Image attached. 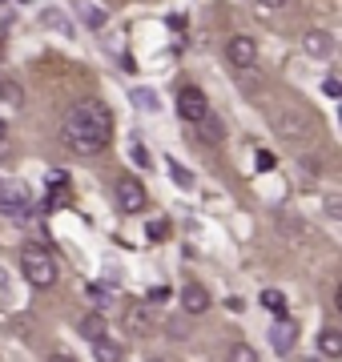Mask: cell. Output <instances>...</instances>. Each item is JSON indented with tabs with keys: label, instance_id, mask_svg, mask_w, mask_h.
Masks as SVG:
<instances>
[{
	"label": "cell",
	"instance_id": "obj_27",
	"mask_svg": "<svg viewBox=\"0 0 342 362\" xmlns=\"http://www.w3.org/2000/svg\"><path fill=\"white\" fill-rule=\"evenodd\" d=\"M170 173H173V181H182V185H189V181H194V177H189V169H182V165H173Z\"/></svg>",
	"mask_w": 342,
	"mask_h": 362
},
{
	"label": "cell",
	"instance_id": "obj_1",
	"mask_svg": "<svg viewBox=\"0 0 342 362\" xmlns=\"http://www.w3.org/2000/svg\"><path fill=\"white\" fill-rule=\"evenodd\" d=\"M61 141L69 153L77 157H97L101 149H109L113 141V113L101 97H85L65 113L61 121Z\"/></svg>",
	"mask_w": 342,
	"mask_h": 362
},
{
	"label": "cell",
	"instance_id": "obj_14",
	"mask_svg": "<svg viewBox=\"0 0 342 362\" xmlns=\"http://www.w3.org/2000/svg\"><path fill=\"white\" fill-rule=\"evenodd\" d=\"M93 358L97 362H121V346L113 342V338H93Z\"/></svg>",
	"mask_w": 342,
	"mask_h": 362
},
{
	"label": "cell",
	"instance_id": "obj_24",
	"mask_svg": "<svg viewBox=\"0 0 342 362\" xmlns=\"http://www.w3.org/2000/svg\"><path fill=\"white\" fill-rule=\"evenodd\" d=\"M326 214H330V218H338V214H342V202H338V194H326Z\"/></svg>",
	"mask_w": 342,
	"mask_h": 362
},
{
	"label": "cell",
	"instance_id": "obj_31",
	"mask_svg": "<svg viewBox=\"0 0 342 362\" xmlns=\"http://www.w3.org/2000/svg\"><path fill=\"white\" fill-rule=\"evenodd\" d=\"M49 362H77V358H73V354H53Z\"/></svg>",
	"mask_w": 342,
	"mask_h": 362
},
{
	"label": "cell",
	"instance_id": "obj_26",
	"mask_svg": "<svg viewBox=\"0 0 342 362\" xmlns=\"http://www.w3.org/2000/svg\"><path fill=\"white\" fill-rule=\"evenodd\" d=\"M89 294H93V302H97V306H105V302H109L105 286H89Z\"/></svg>",
	"mask_w": 342,
	"mask_h": 362
},
{
	"label": "cell",
	"instance_id": "obj_17",
	"mask_svg": "<svg viewBox=\"0 0 342 362\" xmlns=\"http://www.w3.org/2000/svg\"><path fill=\"white\" fill-rule=\"evenodd\" d=\"M262 306H266V310H274L278 318H282V314H286V298L278 294V290H262Z\"/></svg>",
	"mask_w": 342,
	"mask_h": 362
},
{
	"label": "cell",
	"instance_id": "obj_22",
	"mask_svg": "<svg viewBox=\"0 0 342 362\" xmlns=\"http://www.w3.org/2000/svg\"><path fill=\"white\" fill-rule=\"evenodd\" d=\"M133 101H137V109H149V113L158 109V97H153L149 89H137V93H133Z\"/></svg>",
	"mask_w": 342,
	"mask_h": 362
},
{
	"label": "cell",
	"instance_id": "obj_28",
	"mask_svg": "<svg viewBox=\"0 0 342 362\" xmlns=\"http://www.w3.org/2000/svg\"><path fill=\"white\" fill-rule=\"evenodd\" d=\"M133 157H137V165H149V153H145L141 145H133Z\"/></svg>",
	"mask_w": 342,
	"mask_h": 362
},
{
	"label": "cell",
	"instance_id": "obj_32",
	"mask_svg": "<svg viewBox=\"0 0 342 362\" xmlns=\"http://www.w3.org/2000/svg\"><path fill=\"white\" fill-rule=\"evenodd\" d=\"M4 290H8V274L0 270V294H4Z\"/></svg>",
	"mask_w": 342,
	"mask_h": 362
},
{
	"label": "cell",
	"instance_id": "obj_30",
	"mask_svg": "<svg viewBox=\"0 0 342 362\" xmlns=\"http://www.w3.org/2000/svg\"><path fill=\"white\" fill-rule=\"evenodd\" d=\"M258 4H262V8H286L290 0H258Z\"/></svg>",
	"mask_w": 342,
	"mask_h": 362
},
{
	"label": "cell",
	"instance_id": "obj_23",
	"mask_svg": "<svg viewBox=\"0 0 342 362\" xmlns=\"http://www.w3.org/2000/svg\"><path fill=\"white\" fill-rule=\"evenodd\" d=\"M45 21H49V25H57L61 33H65V37H73V28H69V21H65L61 13H53V8H49V13H45Z\"/></svg>",
	"mask_w": 342,
	"mask_h": 362
},
{
	"label": "cell",
	"instance_id": "obj_16",
	"mask_svg": "<svg viewBox=\"0 0 342 362\" xmlns=\"http://www.w3.org/2000/svg\"><path fill=\"white\" fill-rule=\"evenodd\" d=\"M225 362H258V350L246 346V342H234V346H230V354H225Z\"/></svg>",
	"mask_w": 342,
	"mask_h": 362
},
{
	"label": "cell",
	"instance_id": "obj_7",
	"mask_svg": "<svg viewBox=\"0 0 342 362\" xmlns=\"http://www.w3.org/2000/svg\"><path fill=\"white\" fill-rule=\"evenodd\" d=\"M206 113H210V101H206V93H201L198 85H185V89L177 93V117H182V121H189V125H198Z\"/></svg>",
	"mask_w": 342,
	"mask_h": 362
},
{
	"label": "cell",
	"instance_id": "obj_33",
	"mask_svg": "<svg viewBox=\"0 0 342 362\" xmlns=\"http://www.w3.org/2000/svg\"><path fill=\"white\" fill-rule=\"evenodd\" d=\"M149 362H161V358H149Z\"/></svg>",
	"mask_w": 342,
	"mask_h": 362
},
{
	"label": "cell",
	"instance_id": "obj_21",
	"mask_svg": "<svg viewBox=\"0 0 342 362\" xmlns=\"http://www.w3.org/2000/svg\"><path fill=\"white\" fill-rule=\"evenodd\" d=\"M145 233H149V242H165V238H170V221L158 218V221H153V226H149Z\"/></svg>",
	"mask_w": 342,
	"mask_h": 362
},
{
	"label": "cell",
	"instance_id": "obj_12",
	"mask_svg": "<svg viewBox=\"0 0 342 362\" xmlns=\"http://www.w3.org/2000/svg\"><path fill=\"white\" fill-rule=\"evenodd\" d=\"M198 125H201V129H198V137H201L206 145H222L225 129H222V121H218V117H210V113H206V117L198 121Z\"/></svg>",
	"mask_w": 342,
	"mask_h": 362
},
{
	"label": "cell",
	"instance_id": "obj_25",
	"mask_svg": "<svg viewBox=\"0 0 342 362\" xmlns=\"http://www.w3.org/2000/svg\"><path fill=\"white\" fill-rule=\"evenodd\" d=\"M322 93H326V97H338V93H342V85H338L334 77H326V81H322Z\"/></svg>",
	"mask_w": 342,
	"mask_h": 362
},
{
	"label": "cell",
	"instance_id": "obj_19",
	"mask_svg": "<svg viewBox=\"0 0 342 362\" xmlns=\"http://www.w3.org/2000/svg\"><path fill=\"white\" fill-rule=\"evenodd\" d=\"M0 101L16 105V101H20V85H16V81H8V77H0Z\"/></svg>",
	"mask_w": 342,
	"mask_h": 362
},
{
	"label": "cell",
	"instance_id": "obj_2",
	"mask_svg": "<svg viewBox=\"0 0 342 362\" xmlns=\"http://www.w3.org/2000/svg\"><path fill=\"white\" fill-rule=\"evenodd\" d=\"M270 125H274V133L282 137V141H290V145H310L314 141V133H318L314 117L306 113L302 105H294V101L274 105V109H270Z\"/></svg>",
	"mask_w": 342,
	"mask_h": 362
},
{
	"label": "cell",
	"instance_id": "obj_13",
	"mask_svg": "<svg viewBox=\"0 0 342 362\" xmlns=\"http://www.w3.org/2000/svg\"><path fill=\"white\" fill-rule=\"evenodd\" d=\"M77 330L89 338V342H93V338H101V334H105V314H101V310H89V314L77 322Z\"/></svg>",
	"mask_w": 342,
	"mask_h": 362
},
{
	"label": "cell",
	"instance_id": "obj_15",
	"mask_svg": "<svg viewBox=\"0 0 342 362\" xmlns=\"http://www.w3.org/2000/svg\"><path fill=\"white\" fill-rule=\"evenodd\" d=\"M318 350H322V358H342V334L338 330H322L318 334Z\"/></svg>",
	"mask_w": 342,
	"mask_h": 362
},
{
	"label": "cell",
	"instance_id": "obj_18",
	"mask_svg": "<svg viewBox=\"0 0 342 362\" xmlns=\"http://www.w3.org/2000/svg\"><path fill=\"white\" fill-rule=\"evenodd\" d=\"M81 16H85V25H93V28L105 25V8H97V4H89V0L81 4Z\"/></svg>",
	"mask_w": 342,
	"mask_h": 362
},
{
	"label": "cell",
	"instance_id": "obj_29",
	"mask_svg": "<svg viewBox=\"0 0 342 362\" xmlns=\"http://www.w3.org/2000/svg\"><path fill=\"white\" fill-rule=\"evenodd\" d=\"M258 169H274V157H270V153H258Z\"/></svg>",
	"mask_w": 342,
	"mask_h": 362
},
{
	"label": "cell",
	"instance_id": "obj_9",
	"mask_svg": "<svg viewBox=\"0 0 342 362\" xmlns=\"http://www.w3.org/2000/svg\"><path fill=\"white\" fill-rule=\"evenodd\" d=\"M125 330L137 338H145L149 330H153V314H149V306L145 302H133L129 310H125Z\"/></svg>",
	"mask_w": 342,
	"mask_h": 362
},
{
	"label": "cell",
	"instance_id": "obj_8",
	"mask_svg": "<svg viewBox=\"0 0 342 362\" xmlns=\"http://www.w3.org/2000/svg\"><path fill=\"white\" fill-rule=\"evenodd\" d=\"M294 342H298V322H294L290 314H282V318L270 326V346H274L278 354H290V350H294Z\"/></svg>",
	"mask_w": 342,
	"mask_h": 362
},
{
	"label": "cell",
	"instance_id": "obj_10",
	"mask_svg": "<svg viewBox=\"0 0 342 362\" xmlns=\"http://www.w3.org/2000/svg\"><path fill=\"white\" fill-rule=\"evenodd\" d=\"M182 310L185 314H206V310H210V294H206L198 282L182 286Z\"/></svg>",
	"mask_w": 342,
	"mask_h": 362
},
{
	"label": "cell",
	"instance_id": "obj_6",
	"mask_svg": "<svg viewBox=\"0 0 342 362\" xmlns=\"http://www.w3.org/2000/svg\"><path fill=\"white\" fill-rule=\"evenodd\" d=\"M0 209L16 221L33 218V194H28L25 185H0Z\"/></svg>",
	"mask_w": 342,
	"mask_h": 362
},
{
	"label": "cell",
	"instance_id": "obj_20",
	"mask_svg": "<svg viewBox=\"0 0 342 362\" xmlns=\"http://www.w3.org/2000/svg\"><path fill=\"white\" fill-rule=\"evenodd\" d=\"M13 161V145H8V125L0 121V165H8Z\"/></svg>",
	"mask_w": 342,
	"mask_h": 362
},
{
	"label": "cell",
	"instance_id": "obj_4",
	"mask_svg": "<svg viewBox=\"0 0 342 362\" xmlns=\"http://www.w3.org/2000/svg\"><path fill=\"white\" fill-rule=\"evenodd\" d=\"M225 61H230L237 73H250V69L258 65V45H254V37H246V33L230 37V45H225Z\"/></svg>",
	"mask_w": 342,
	"mask_h": 362
},
{
	"label": "cell",
	"instance_id": "obj_5",
	"mask_svg": "<svg viewBox=\"0 0 342 362\" xmlns=\"http://www.w3.org/2000/svg\"><path fill=\"white\" fill-rule=\"evenodd\" d=\"M113 202H117L121 214H141L145 209V185L137 177H117V185H113Z\"/></svg>",
	"mask_w": 342,
	"mask_h": 362
},
{
	"label": "cell",
	"instance_id": "obj_3",
	"mask_svg": "<svg viewBox=\"0 0 342 362\" xmlns=\"http://www.w3.org/2000/svg\"><path fill=\"white\" fill-rule=\"evenodd\" d=\"M20 270H25V278L37 286V290H53V286H57V258H53V250L25 246V250H20Z\"/></svg>",
	"mask_w": 342,
	"mask_h": 362
},
{
	"label": "cell",
	"instance_id": "obj_11",
	"mask_svg": "<svg viewBox=\"0 0 342 362\" xmlns=\"http://www.w3.org/2000/svg\"><path fill=\"white\" fill-rule=\"evenodd\" d=\"M302 49L310 52V57H330L334 37H330V33H322V28H314V33H306V37H302Z\"/></svg>",
	"mask_w": 342,
	"mask_h": 362
}]
</instances>
